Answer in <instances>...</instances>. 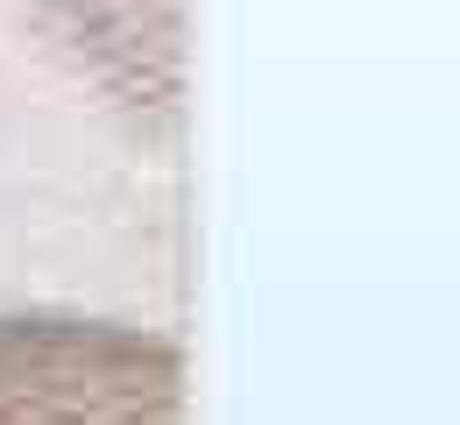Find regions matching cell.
<instances>
[{
	"mask_svg": "<svg viewBox=\"0 0 460 425\" xmlns=\"http://www.w3.org/2000/svg\"><path fill=\"white\" fill-rule=\"evenodd\" d=\"M0 425H184V355L120 319L0 312Z\"/></svg>",
	"mask_w": 460,
	"mask_h": 425,
	"instance_id": "cell-1",
	"label": "cell"
}]
</instances>
